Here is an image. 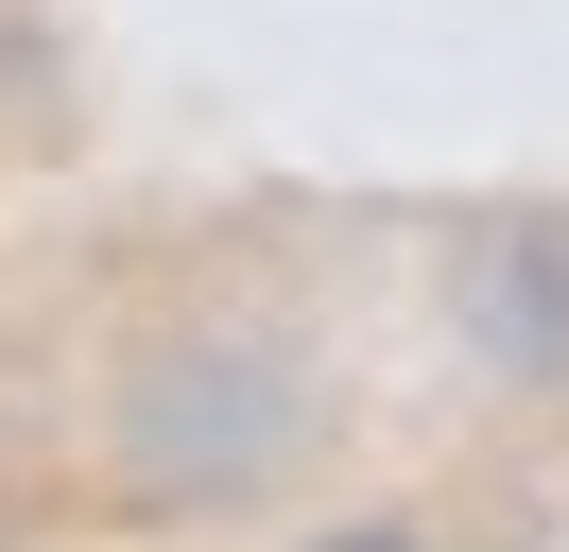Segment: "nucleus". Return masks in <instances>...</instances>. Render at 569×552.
Masks as SVG:
<instances>
[{
    "label": "nucleus",
    "instance_id": "1",
    "mask_svg": "<svg viewBox=\"0 0 569 552\" xmlns=\"http://www.w3.org/2000/svg\"><path fill=\"white\" fill-rule=\"evenodd\" d=\"M293 448V379L259 363V345H208V363L156 379V414L121 432V466L156 483V501H224V483H259Z\"/></svg>",
    "mask_w": 569,
    "mask_h": 552
},
{
    "label": "nucleus",
    "instance_id": "2",
    "mask_svg": "<svg viewBox=\"0 0 569 552\" xmlns=\"http://www.w3.org/2000/svg\"><path fill=\"white\" fill-rule=\"evenodd\" d=\"M311 552H431L415 518H346V535H311Z\"/></svg>",
    "mask_w": 569,
    "mask_h": 552
}]
</instances>
